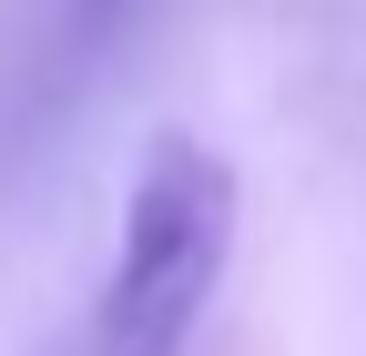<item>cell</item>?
I'll return each mask as SVG.
<instances>
[{
    "label": "cell",
    "instance_id": "6da1fadb",
    "mask_svg": "<svg viewBox=\"0 0 366 356\" xmlns=\"http://www.w3.org/2000/svg\"><path fill=\"white\" fill-rule=\"evenodd\" d=\"M234 254V173L194 132H153V153L132 163L122 194V234H112V275L92 305V346L81 356H183V336L204 326V305Z\"/></svg>",
    "mask_w": 366,
    "mask_h": 356
},
{
    "label": "cell",
    "instance_id": "7a4b0ae2",
    "mask_svg": "<svg viewBox=\"0 0 366 356\" xmlns=\"http://www.w3.org/2000/svg\"><path fill=\"white\" fill-rule=\"evenodd\" d=\"M81 11H92V21H102V11H112V0H81Z\"/></svg>",
    "mask_w": 366,
    "mask_h": 356
}]
</instances>
